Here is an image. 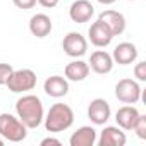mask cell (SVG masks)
<instances>
[{
  "label": "cell",
  "instance_id": "cell-6",
  "mask_svg": "<svg viewBox=\"0 0 146 146\" xmlns=\"http://www.w3.org/2000/svg\"><path fill=\"white\" fill-rule=\"evenodd\" d=\"M62 50L65 52V55H69L72 58L83 57L88 52V40L81 33L72 31V33H69V35L64 36V40H62Z\"/></svg>",
  "mask_w": 146,
  "mask_h": 146
},
{
  "label": "cell",
  "instance_id": "cell-12",
  "mask_svg": "<svg viewBox=\"0 0 146 146\" xmlns=\"http://www.w3.org/2000/svg\"><path fill=\"white\" fill-rule=\"evenodd\" d=\"M88 65H90L91 70L96 72V74H108V72L113 69V58L105 50H96V52L91 53Z\"/></svg>",
  "mask_w": 146,
  "mask_h": 146
},
{
  "label": "cell",
  "instance_id": "cell-15",
  "mask_svg": "<svg viewBox=\"0 0 146 146\" xmlns=\"http://www.w3.org/2000/svg\"><path fill=\"white\" fill-rule=\"evenodd\" d=\"M43 90L52 98H62L69 93V81L62 76H50V78H46Z\"/></svg>",
  "mask_w": 146,
  "mask_h": 146
},
{
  "label": "cell",
  "instance_id": "cell-11",
  "mask_svg": "<svg viewBox=\"0 0 146 146\" xmlns=\"http://www.w3.org/2000/svg\"><path fill=\"white\" fill-rule=\"evenodd\" d=\"M112 58H113V64L129 65V64L136 62V58H137V48H136L134 43H129V41L119 43V45L113 48Z\"/></svg>",
  "mask_w": 146,
  "mask_h": 146
},
{
  "label": "cell",
  "instance_id": "cell-5",
  "mask_svg": "<svg viewBox=\"0 0 146 146\" xmlns=\"http://www.w3.org/2000/svg\"><path fill=\"white\" fill-rule=\"evenodd\" d=\"M141 93H143V90H141L139 83L134 81V79L125 78V79H120L115 84V98L119 102L125 103V105L137 103L141 100Z\"/></svg>",
  "mask_w": 146,
  "mask_h": 146
},
{
  "label": "cell",
  "instance_id": "cell-24",
  "mask_svg": "<svg viewBox=\"0 0 146 146\" xmlns=\"http://www.w3.org/2000/svg\"><path fill=\"white\" fill-rule=\"evenodd\" d=\"M48 144H55V146H60V139H55V137H45L41 139V146H48Z\"/></svg>",
  "mask_w": 146,
  "mask_h": 146
},
{
  "label": "cell",
  "instance_id": "cell-13",
  "mask_svg": "<svg viewBox=\"0 0 146 146\" xmlns=\"http://www.w3.org/2000/svg\"><path fill=\"white\" fill-rule=\"evenodd\" d=\"M127 143L125 132L117 125H107L102 132H100V139L98 144L100 146H124Z\"/></svg>",
  "mask_w": 146,
  "mask_h": 146
},
{
  "label": "cell",
  "instance_id": "cell-14",
  "mask_svg": "<svg viewBox=\"0 0 146 146\" xmlns=\"http://www.w3.org/2000/svg\"><path fill=\"white\" fill-rule=\"evenodd\" d=\"M64 74H65V79H69V81L81 83V81H84V79L88 78V74H90V65H88V62L79 60V58H78V60H72V62H69V64L65 65Z\"/></svg>",
  "mask_w": 146,
  "mask_h": 146
},
{
  "label": "cell",
  "instance_id": "cell-17",
  "mask_svg": "<svg viewBox=\"0 0 146 146\" xmlns=\"http://www.w3.org/2000/svg\"><path fill=\"white\" fill-rule=\"evenodd\" d=\"M52 19L46 16V14H35L31 19H29V31L33 36L36 38H45L52 33Z\"/></svg>",
  "mask_w": 146,
  "mask_h": 146
},
{
  "label": "cell",
  "instance_id": "cell-2",
  "mask_svg": "<svg viewBox=\"0 0 146 146\" xmlns=\"http://www.w3.org/2000/svg\"><path fill=\"white\" fill-rule=\"evenodd\" d=\"M45 120V129L48 132H62L67 131L74 124V112L65 103H53L46 113Z\"/></svg>",
  "mask_w": 146,
  "mask_h": 146
},
{
  "label": "cell",
  "instance_id": "cell-23",
  "mask_svg": "<svg viewBox=\"0 0 146 146\" xmlns=\"http://www.w3.org/2000/svg\"><path fill=\"white\" fill-rule=\"evenodd\" d=\"M36 2H38L41 7H45V9H53V7H57L58 0H36Z\"/></svg>",
  "mask_w": 146,
  "mask_h": 146
},
{
  "label": "cell",
  "instance_id": "cell-16",
  "mask_svg": "<svg viewBox=\"0 0 146 146\" xmlns=\"http://www.w3.org/2000/svg\"><path fill=\"white\" fill-rule=\"evenodd\" d=\"M137 117H139V110L136 107H132V105H125V107H120L117 110L115 122L122 131H132Z\"/></svg>",
  "mask_w": 146,
  "mask_h": 146
},
{
  "label": "cell",
  "instance_id": "cell-3",
  "mask_svg": "<svg viewBox=\"0 0 146 146\" xmlns=\"http://www.w3.org/2000/svg\"><path fill=\"white\" fill-rule=\"evenodd\" d=\"M0 136L11 143H21L28 136V127L12 113H0Z\"/></svg>",
  "mask_w": 146,
  "mask_h": 146
},
{
  "label": "cell",
  "instance_id": "cell-18",
  "mask_svg": "<svg viewBox=\"0 0 146 146\" xmlns=\"http://www.w3.org/2000/svg\"><path fill=\"white\" fill-rule=\"evenodd\" d=\"M96 143V131L91 125H83L76 132H72L69 144L70 146H93Z\"/></svg>",
  "mask_w": 146,
  "mask_h": 146
},
{
  "label": "cell",
  "instance_id": "cell-19",
  "mask_svg": "<svg viewBox=\"0 0 146 146\" xmlns=\"http://www.w3.org/2000/svg\"><path fill=\"white\" fill-rule=\"evenodd\" d=\"M132 131L137 134L139 139H146V115L139 113V117H137V120H136Z\"/></svg>",
  "mask_w": 146,
  "mask_h": 146
},
{
  "label": "cell",
  "instance_id": "cell-8",
  "mask_svg": "<svg viewBox=\"0 0 146 146\" xmlns=\"http://www.w3.org/2000/svg\"><path fill=\"white\" fill-rule=\"evenodd\" d=\"M88 36H90V41L98 46V48H105L112 43L113 40V35L110 33V29L98 19L96 23H93L90 26V31H88Z\"/></svg>",
  "mask_w": 146,
  "mask_h": 146
},
{
  "label": "cell",
  "instance_id": "cell-20",
  "mask_svg": "<svg viewBox=\"0 0 146 146\" xmlns=\"http://www.w3.org/2000/svg\"><path fill=\"white\" fill-rule=\"evenodd\" d=\"M12 72H14V69H12L11 64L0 62V86H5V84H7L9 78L12 76Z\"/></svg>",
  "mask_w": 146,
  "mask_h": 146
},
{
  "label": "cell",
  "instance_id": "cell-21",
  "mask_svg": "<svg viewBox=\"0 0 146 146\" xmlns=\"http://www.w3.org/2000/svg\"><path fill=\"white\" fill-rule=\"evenodd\" d=\"M134 78L137 81H146V62H137L134 65Z\"/></svg>",
  "mask_w": 146,
  "mask_h": 146
},
{
  "label": "cell",
  "instance_id": "cell-7",
  "mask_svg": "<svg viewBox=\"0 0 146 146\" xmlns=\"http://www.w3.org/2000/svg\"><path fill=\"white\" fill-rule=\"evenodd\" d=\"M112 115V110H110V105L107 100L103 98H95L90 102L88 105V119L95 124V125H105L108 122Z\"/></svg>",
  "mask_w": 146,
  "mask_h": 146
},
{
  "label": "cell",
  "instance_id": "cell-26",
  "mask_svg": "<svg viewBox=\"0 0 146 146\" xmlns=\"http://www.w3.org/2000/svg\"><path fill=\"white\" fill-rule=\"evenodd\" d=\"M0 146H4V137H0Z\"/></svg>",
  "mask_w": 146,
  "mask_h": 146
},
{
  "label": "cell",
  "instance_id": "cell-27",
  "mask_svg": "<svg viewBox=\"0 0 146 146\" xmlns=\"http://www.w3.org/2000/svg\"><path fill=\"white\" fill-rule=\"evenodd\" d=\"M129 2H136V0H129Z\"/></svg>",
  "mask_w": 146,
  "mask_h": 146
},
{
  "label": "cell",
  "instance_id": "cell-22",
  "mask_svg": "<svg viewBox=\"0 0 146 146\" xmlns=\"http://www.w3.org/2000/svg\"><path fill=\"white\" fill-rule=\"evenodd\" d=\"M14 5L17 9H23V11H28V9H33L36 5V0H12Z\"/></svg>",
  "mask_w": 146,
  "mask_h": 146
},
{
  "label": "cell",
  "instance_id": "cell-4",
  "mask_svg": "<svg viewBox=\"0 0 146 146\" xmlns=\"http://www.w3.org/2000/svg\"><path fill=\"white\" fill-rule=\"evenodd\" d=\"M36 81H38V78L35 74V70H31V69H19V70L12 72V76L9 78L5 86L12 93H24V91L35 90Z\"/></svg>",
  "mask_w": 146,
  "mask_h": 146
},
{
  "label": "cell",
  "instance_id": "cell-9",
  "mask_svg": "<svg viewBox=\"0 0 146 146\" xmlns=\"http://www.w3.org/2000/svg\"><path fill=\"white\" fill-rule=\"evenodd\" d=\"M93 14H95V7L88 0H76V2H72L69 9V17L78 24L88 23L93 17Z\"/></svg>",
  "mask_w": 146,
  "mask_h": 146
},
{
  "label": "cell",
  "instance_id": "cell-10",
  "mask_svg": "<svg viewBox=\"0 0 146 146\" xmlns=\"http://www.w3.org/2000/svg\"><path fill=\"white\" fill-rule=\"evenodd\" d=\"M98 19L110 29V33L113 36H119L125 31V17H124V14H120L117 11H110V9L103 11Z\"/></svg>",
  "mask_w": 146,
  "mask_h": 146
},
{
  "label": "cell",
  "instance_id": "cell-1",
  "mask_svg": "<svg viewBox=\"0 0 146 146\" xmlns=\"http://www.w3.org/2000/svg\"><path fill=\"white\" fill-rule=\"evenodd\" d=\"M16 113L28 129H36L45 119L43 103L36 95H23L16 102Z\"/></svg>",
  "mask_w": 146,
  "mask_h": 146
},
{
  "label": "cell",
  "instance_id": "cell-25",
  "mask_svg": "<svg viewBox=\"0 0 146 146\" xmlns=\"http://www.w3.org/2000/svg\"><path fill=\"white\" fill-rule=\"evenodd\" d=\"M96 2H100V4H103V5H112L113 2H117V0H96Z\"/></svg>",
  "mask_w": 146,
  "mask_h": 146
}]
</instances>
